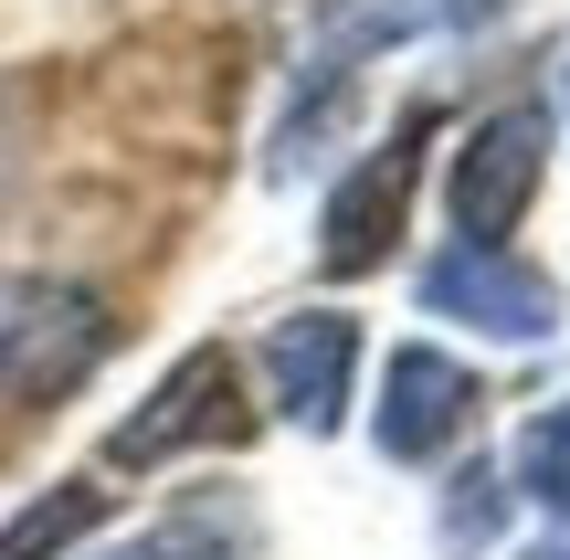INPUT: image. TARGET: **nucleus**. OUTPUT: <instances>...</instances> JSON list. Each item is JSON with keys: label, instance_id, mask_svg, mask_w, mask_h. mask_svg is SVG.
Wrapping results in <instances>:
<instances>
[{"label": "nucleus", "instance_id": "obj_1", "mask_svg": "<svg viewBox=\"0 0 570 560\" xmlns=\"http://www.w3.org/2000/svg\"><path fill=\"white\" fill-rule=\"evenodd\" d=\"M117 350V317L75 275H0V413L63 402L96 360Z\"/></svg>", "mask_w": 570, "mask_h": 560}, {"label": "nucleus", "instance_id": "obj_2", "mask_svg": "<svg viewBox=\"0 0 570 560\" xmlns=\"http://www.w3.org/2000/svg\"><path fill=\"white\" fill-rule=\"evenodd\" d=\"M539 180H550V106H497L454 148V244L508 254V233L529 223Z\"/></svg>", "mask_w": 570, "mask_h": 560}, {"label": "nucleus", "instance_id": "obj_3", "mask_svg": "<svg viewBox=\"0 0 570 560\" xmlns=\"http://www.w3.org/2000/svg\"><path fill=\"white\" fill-rule=\"evenodd\" d=\"M190 444H244V371H233V350L169 360L159 392L106 434V465H117V477H148V465L190 455Z\"/></svg>", "mask_w": 570, "mask_h": 560}, {"label": "nucleus", "instance_id": "obj_4", "mask_svg": "<svg viewBox=\"0 0 570 560\" xmlns=\"http://www.w3.org/2000/svg\"><path fill=\"white\" fill-rule=\"evenodd\" d=\"M423 317H465L475 338H508V350H529V338L560 328V286L539 265H518V254H487V244H454L423 265Z\"/></svg>", "mask_w": 570, "mask_h": 560}, {"label": "nucleus", "instance_id": "obj_5", "mask_svg": "<svg viewBox=\"0 0 570 560\" xmlns=\"http://www.w3.org/2000/svg\"><path fill=\"white\" fill-rule=\"evenodd\" d=\"M412 180H423V117H402V138H381L338 190H327V212H317V265L327 275H370L391 254V233H402V212H412Z\"/></svg>", "mask_w": 570, "mask_h": 560}, {"label": "nucleus", "instance_id": "obj_6", "mask_svg": "<svg viewBox=\"0 0 570 560\" xmlns=\"http://www.w3.org/2000/svg\"><path fill=\"white\" fill-rule=\"evenodd\" d=\"M475 371L465 360H444V350H391V371H381V413H370V444H381L391 465H433L454 434L475 423Z\"/></svg>", "mask_w": 570, "mask_h": 560}, {"label": "nucleus", "instance_id": "obj_7", "mask_svg": "<svg viewBox=\"0 0 570 560\" xmlns=\"http://www.w3.org/2000/svg\"><path fill=\"white\" fill-rule=\"evenodd\" d=\"M265 381H275V413L296 434H338L348 423V381H360V328L338 307H296L265 328Z\"/></svg>", "mask_w": 570, "mask_h": 560}, {"label": "nucleus", "instance_id": "obj_8", "mask_svg": "<svg viewBox=\"0 0 570 560\" xmlns=\"http://www.w3.org/2000/svg\"><path fill=\"white\" fill-rule=\"evenodd\" d=\"M518 11V0H327L317 21V63H348L360 75V53H381V42H423V32H475V21Z\"/></svg>", "mask_w": 570, "mask_h": 560}, {"label": "nucleus", "instance_id": "obj_9", "mask_svg": "<svg viewBox=\"0 0 570 560\" xmlns=\"http://www.w3.org/2000/svg\"><path fill=\"white\" fill-rule=\"evenodd\" d=\"M96 519H106V487H53V498H32L11 529H0V560H63Z\"/></svg>", "mask_w": 570, "mask_h": 560}, {"label": "nucleus", "instance_id": "obj_10", "mask_svg": "<svg viewBox=\"0 0 570 560\" xmlns=\"http://www.w3.org/2000/svg\"><path fill=\"white\" fill-rule=\"evenodd\" d=\"M508 498H518V487L497 477V465H454V487H444V550L454 560L497 550V540H508Z\"/></svg>", "mask_w": 570, "mask_h": 560}, {"label": "nucleus", "instance_id": "obj_11", "mask_svg": "<svg viewBox=\"0 0 570 560\" xmlns=\"http://www.w3.org/2000/svg\"><path fill=\"white\" fill-rule=\"evenodd\" d=\"M518 487H529L550 519H570V392L529 413V434H518Z\"/></svg>", "mask_w": 570, "mask_h": 560}, {"label": "nucleus", "instance_id": "obj_12", "mask_svg": "<svg viewBox=\"0 0 570 560\" xmlns=\"http://www.w3.org/2000/svg\"><path fill=\"white\" fill-rule=\"evenodd\" d=\"M106 560H169V550L159 540H127V550H106Z\"/></svg>", "mask_w": 570, "mask_h": 560}, {"label": "nucleus", "instance_id": "obj_13", "mask_svg": "<svg viewBox=\"0 0 570 560\" xmlns=\"http://www.w3.org/2000/svg\"><path fill=\"white\" fill-rule=\"evenodd\" d=\"M529 560H570V540H539V550H529Z\"/></svg>", "mask_w": 570, "mask_h": 560}]
</instances>
